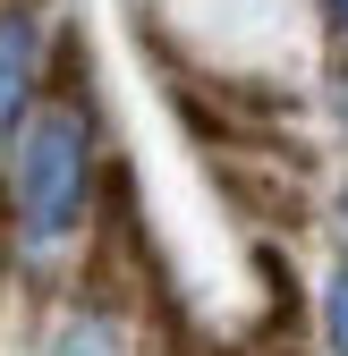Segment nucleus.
<instances>
[{
	"label": "nucleus",
	"mask_w": 348,
	"mask_h": 356,
	"mask_svg": "<svg viewBox=\"0 0 348 356\" xmlns=\"http://www.w3.org/2000/svg\"><path fill=\"white\" fill-rule=\"evenodd\" d=\"M340 119H348V85H340Z\"/></svg>",
	"instance_id": "nucleus-6"
},
{
	"label": "nucleus",
	"mask_w": 348,
	"mask_h": 356,
	"mask_svg": "<svg viewBox=\"0 0 348 356\" xmlns=\"http://www.w3.org/2000/svg\"><path fill=\"white\" fill-rule=\"evenodd\" d=\"M42 111V17L0 9V153L17 145V127Z\"/></svg>",
	"instance_id": "nucleus-2"
},
{
	"label": "nucleus",
	"mask_w": 348,
	"mask_h": 356,
	"mask_svg": "<svg viewBox=\"0 0 348 356\" xmlns=\"http://www.w3.org/2000/svg\"><path fill=\"white\" fill-rule=\"evenodd\" d=\"M323 356H348V254L323 272Z\"/></svg>",
	"instance_id": "nucleus-4"
},
{
	"label": "nucleus",
	"mask_w": 348,
	"mask_h": 356,
	"mask_svg": "<svg viewBox=\"0 0 348 356\" xmlns=\"http://www.w3.org/2000/svg\"><path fill=\"white\" fill-rule=\"evenodd\" d=\"M0 170H9V220H17L26 263H52L85 229V204H94V111L77 102L34 111L17 145L0 153Z\"/></svg>",
	"instance_id": "nucleus-1"
},
{
	"label": "nucleus",
	"mask_w": 348,
	"mask_h": 356,
	"mask_svg": "<svg viewBox=\"0 0 348 356\" xmlns=\"http://www.w3.org/2000/svg\"><path fill=\"white\" fill-rule=\"evenodd\" d=\"M340 220H348V187H340Z\"/></svg>",
	"instance_id": "nucleus-7"
},
{
	"label": "nucleus",
	"mask_w": 348,
	"mask_h": 356,
	"mask_svg": "<svg viewBox=\"0 0 348 356\" xmlns=\"http://www.w3.org/2000/svg\"><path fill=\"white\" fill-rule=\"evenodd\" d=\"M323 9H331V26H340V34H348V0H323Z\"/></svg>",
	"instance_id": "nucleus-5"
},
{
	"label": "nucleus",
	"mask_w": 348,
	"mask_h": 356,
	"mask_svg": "<svg viewBox=\"0 0 348 356\" xmlns=\"http://www.w3.org/2000/svg\"><path fill=\"white\" fill-rule=\"evenodd\" d=\"M52 356H119L111 314H68V323H60V339H52Z\"/></svg>",
	"instance_id": "nucleus-3"
}]
</instances>
